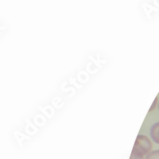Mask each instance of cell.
<instances>
[{
  "mask_svg": "<svg viewBox=\"0 0 159 159\" xmlns=\"http://www.w3.org/2000/svg\"><path fill=\"white\" fill-rule=\"evenodd\" d=\"M152 149V143L148 137L139 134L135 140L130 159H143L144 156L150 154Z\"/></svg>",
  "mask_w": 159,
  "mask_h": 159,
  "instance_id": "6da1fadb",
  "label": "cell"
},
{
  "mask_svg": "<svg viewBox=\"0 0 159 159\" xmlns=\"http://www.w3.org/2000/svg\"><path fill=\"white\" fill-rule=\"evenodd\" d=\"M150 136L154 143L159 144V122L154 123L150 129Z\"/></svg>",
  "mask_w": 159,
  "mask_h": 159,
  "instance_id": "7a4b0ae2",
  "label": "cell"
},
{
  "mask_svg": "<svg viewBox=\"0 0 159 159\" xmlns=\"http://www.w3.org/2000/svg\"><path fill=\"white\" fill-rule=\"evenodd\" d=\"M146 159H159V150H154L146 156Z\"/></svg>",
  "mask_w": 159,
  "mask_h": 159,
  "instance_id": "3957f363",
  "label": "cell"
},
{
  "mask_svg": "<svg viewBox=\"0 0 159 159\" xmlns=\"http://www.w3.org/2000/svg\"><path fill=\"white\" fill-rule=\"evenodd\" d=\"M157 98L156 97L155 99H154V103H153V104H152L151 107L150 108V110H149V111H152L154 110V108H155V107L157 106Z\"/></svg>",
  "mask_w": 159,
  "mask_h": 159,
  "instance_id": "277c9868",
  "label": "cell"
},
{
  "mask_svg": "<svg viewBox=\"0 0 159 159\" xmlns=\"http://www.w3.org/2000/svg\"><path fill=\"white\" fill-rule=\"evenodd\" d=\"M158 108H159V103H158Z\"/></svg>",
  "mask_w": 159,
  "mask_h": 159,
  "instance_id": "5b68a950",
  "label": "cell"
}]
</instances>
